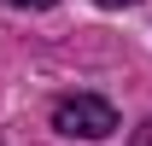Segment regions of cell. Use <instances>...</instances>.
<instances>
[{
	"label": "cell",
	"instance_id": "1",
	"mask_svg": "<svg viewBox=\"0 0 152 146\" xmlns=\"http://www.w3.org/2000/svg\"><path fill=\"white\" fill-rule=\"evenodd\" d=\"M53 128L70 140H105V134H117V105L99 93H64L53 105Z\"/></svg>",
	"mask_w": 152,
	"mask_h": 146
},
{
	"label": "cell",
	"instance_id": "2",
	"mask_svg": "<svg viewBox=\"0 0 152 146\" xmlns=\"http://www.w3.org/2000/svg\"><path fill=\"white\" fill-rule=\"evenodd\" d=\"M6 6H18V12H47V6H58V0H6Z\"/></svg>",
	"mask_w": 152,
	"mask_h": 146
},
{
	"label": "cell",
	"instance_id": "3",
	"mask_svg": "<svg viewBox=\"0 0 152 146\" xmlns=\"http://www.w3.org/2000/svg\"><path fill=\"white\" fill-rule=\"evenodd\" d=\"M134 146H152V117H146V128H140V134H134Z\"/></svg>",
	"mask_w": 152,
	"mask_h": 146
},
{
	"label": "cell",
	"instance_id": "4",
	"mask_svg": "<svg viewBox=\"0 0 152 146\" xmlns=\"http://www.w3.org/2000/svg\"><path fill=\"white\" fill-rule=\"evenodd\" d=\"M94 6H140V0H94Z\"/></svg>",
	"mask_w": 152,
	"mask_h": 146
}]
</instances>
